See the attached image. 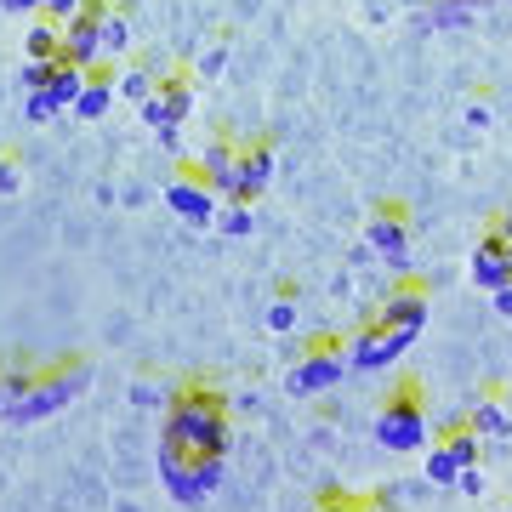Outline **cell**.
I'll list each match as a JSON object with an SVG mask.
<instances>
[{"instance_id":"6da1fadb","label":"cell","mask_w":512,"mask_h":512,"mask_svg":"<svg viewBox=\"0 0 512 512\" xmlns=\"http://www.w3.org/2000/svg\"><path fill=\"white\" fill-rule=\"evenodd\" d=\"M171 450H188V456H228L234 444V427H228V410H222L217 387H183L171 410H165V439Z\"/></svg>"},{"instance_id":"7a4b0ae2","label":"cell","mask_w":512,"mask_h":512,"mask_svg":"<svg viewBox=\"0 0 512 512\" xmlns=\"http://www.w3.org/2000/svg\"><path fill=\"white\" fill-rule=\"evenodd\" d=\"M160 484L171 490V501L183 507H205L222 484V456H188V450H171L160 444Z\"/></svg>"},{"instance_id":"3957f363","label":"cell","mask_w":512,"mask_h":512,"mask_svg":"<svg viewBox=\"0 0 512 512\" xmlns=\"http://www.w3.org/2000/svg\"><path fill=\"white\" fill-rule=\"evenodd\" d=\"M86 365H63V370H52V376H40L35 387H29V399H18L12 410H0L6 421H18V427H29V421H40V416H57L63 404H74L80 393H86Z\"/></svg>"},{"instance_id":"277c9868","label":"cell","mask_w":512,"mask_h":512,"mask_svg":"<svg viewBox=\"0 0 512 512\" xmlns=\"http://www.w3.org/2000/svg\"><path fill=\"white\" fill-rule=\"evenodd\" d=\"M376 444L393 450V456H410L427 444V410L416 404V393H399V399H387V410L376 416Z\"/></svg>"},{"instance_id":"5b68a950","label":"cell","mask_w":512,"mask_h":512,"mask_svg":"<svg viewBox=\"0 0 512 512\" xmlns=\"http://www.w3.org/2000/svg\"><path fill=\"white\" fill-rule=\"evenodd\" d=\"M188 109H194V86H188L183 74H165L160 86H154V97L143 103V120L154 126L160 148H177V131H183Z\"/></svg>"},{"instance_id":"8992f818","label":"cell","mask_w":512,"mask_h":512,"mask_svg":"<svg viewBox=\"0 0 512 512\" xmlns=\"http://www.w3.org/2000/svg\"><path fill=\"white\" fill-rule=\"evenodd\" d=\"M348 348H313L296 359L291 370V399H319V393H330V387H342V376H348Z\"/></svg>"},{"instance_id":"52a82bcc","label":"cell","mask_w":512,"mask_h":512,"mask_svg":"<svg viewBox=\"0 0 512 512\" xmlns=\"http://www.w3.org/2000/svg\"><path fill=\"white\" fill-rule=\"evenodd\" d=\"M103 12H109V0H86V6L63 23V57L80 63V69H97V63H103Z\"/></svg>"},{"instance_id":"ba28073f","label":"cell","mask_w":512,"mask_h":512,"mask_svg":"<svg viewBox=\"0 0 512 512\" xmlns=\"http://www.w3.org/2000/svg\"><path fill=\"white\" fill-rule=\"evenodd\" d=\"M165 205L188 222V228H217L222 217V194L205 177H177V183L165 188Z\"/></svg>"},{"instance_id":"9c48e42d","label":"cell","mask_w":512,"mask_h":512,"mask_svg":"<svg viewBox=\"0 0 512 512\" xmlns=\"http://www.w3.org/2000/svg\"><path fill=\"white\" fill-rule=\"evenodd\" d=\"M404 353H410V342H404V336H393V330H382L376 319H370V325L348 342V365H353V370H387V365H399Z\"/></svg>"},{"instance_id":"30bf717a","label":"cell","mask_w":512,"mask_h":512,"mask_svg":"<svg viewBox=\"0 0 512 512\" xmlns=\"http://www.w3.org/2000/svg\"><path fill=\"white\" fill-rule=\"evenodd\" d=\"M427 313H433V302H427L416 285H404V291H387L382 313H376V325L393 330V336H404V342H416L421 330H427Z\"/></svg>"},{"instance_id":"8fae6325","label":"cell","mask_w":512,"mask_h":512,"mask_svg":"<svg viewBox=\"0 0 512 512\" xmlns=\"http://www.w3.org/2000/svg\"><path fill=\"white\" fill-rule=\"evenodd\" d=\"M365 245H370V256H382L387 268H404V262H410V228H404L399 205H382V211L370 217Z\"/></svg>"},{"instance_id":"7c38bea8","label":"cell","mask_w":512,"mask_h":512,"mask_svg":"<svg viewBox=\"0 0 512 512\" xmlns=\"http://www.w3.org/2000/svg\"><path fill=\"white\" fill-rule=\"evenodd\" d=\"M473 285L490 296L512 285V239H501L495 228L478 239V251H473Z\"/></svg>"},{"instance_id":"4fadbf2b","label":"cell","mask_w":512,"mask_h":512,"mask_svg":"<svg viewBox=\"0 0 512 512\" xmlns=\"http://www.w3.org/2000/svg\"><path fill=\"white\" fill-rule=\"evenodd\" d=\"M194 171H200L205 183L222 194V205L239 200V148L234 143H205L200 160H194Z\"/></svg>"},{"instance_id":"5bb4252c","label":"cell","mask_w":512,"mask_h":512,"mask_svg":"<svg viewBox=\"0 0 512 512\" xmlns=\"http://www.w3.org/2000/svg\"><path fill=\"white\" fill-rule=\"evenodd\" d=\"M274 148L268 143H251V148H239V200H256L262 188L274 183Z\"/></svg>"},{"instance_id":"9a60e30c","label":"cell","mask_w":512,"mask_h":512,"mask_svg":"<svg viewBox=\"0 0 512 512\" xmlns=\"http://www.w3.org/2000/svg\"><path fill=\"white\" fill-rule=\"evenodd\" d=\"M86 74L80 63H69V57H52V74H46V92H52V103L63 114H74V103H80V86H86Z\"/></svg>"},{"instance_id":"2e32d148","label":"cell","mask_w":512,"mask_h":512,"mask_svg":"<svg viewBox=\"0 0 512 512\" xmlns=\"http://www.w3.org/2000/svg\"><path fill=\"white\" fill-rule=\"evenodd\" d=\"M114 103V74H86V86H80V103H74V120H103Z\"/></svg>"},{"instance_id":"e0dca14e","label":"cell","mask_w":512,"mask_h":512,"mask_svg":"<svg viewBox=\"0 0 512 512\" xmlns=\"http://www.w3.org/2000/svg\"><path fill=\"white\" fill-rule=\"evenodd\" d=\"M478 12H484V0H433V6L421 12V23H427V29H467Z\"/></svg>"},{"instance_id":"ac0fdd59","label":"cell","mask_w":512,"mask_h":512,"mask_svg":"<svg viewBox=\"0 0 512 512\" xmlns=\"http://www.w3.org/2000/svg\"><path fill=\"white\" fill-rule=\"evenodd\" d=\"M23 57H35V63L63 57V23H52L40 12V23H29V35H23Z\"/></svg>"},{"instance_id":"d6986e66","label":"cell","mask_w":512,"mask_h":512,"mask_svg":"<svg viewBox=\"0 0 512 512\" xmlns=\"http://www.w3.org/2000/svg\"><path fill=\"white\" fill-rule=\"evenodd\" d=\"M467 427H473L478 439L501 444V439L512 433V410H507V404H495V399H478V404H473V416H467Z\"/></svg>"},{"instance_id":"ffe728a7","label":"cell","mask_w":512,"mask_h":512,"mask_svg":"<svg viewBox=\"0 0 512 512\" xmlns=\"http://www.w3.org/2000/svg\"><path fill=\"white\" fill-rule=\"evenodd\" d=\"M40 382V370L35 365H12V370H0V410H12L18 399H29V387Z\"/></svg>"},{"instance_id":"44dd1931","label":"cell","mask_w":512,"mask_h":512,"mask_svg":"<svg viewBox=\"0 0 512 512\" xmlns=\"http://www.w3.org/2000/svg\"><path fill=\"white\" fill-rule=\"evenodd\" d=\"M126 46H131V18L109 6V12H103V57H120Z\"/></svg>"},{"instance_id":"7402d4cb","label":"cell","mask_w":512,"mask_h":512,"mask_svg":"<svg viewBox=\"0 0 512 512\" xmlns=\"http://www.w3.org/2000/svg\"><path fill=\"white\" fill-rule=\"evenodd\" d=\"M461 478V461L450 456V444H433L427 450V484H456Z\"/></svg>"},{"instance_id":"603a6c76","label":"cell","mask_w":512,"mask_h":512,"mask_svg":"<svg viewBox=\"0 0 512 512\" xmlns=\"http://www.w3.org/2000/svg\"><path fill=\"white\" fill-rule=\"evenodd\" d=\"M217 228H222V234H234V239H245L256 228L251 200H228V205H222V217H217Z\"/></svg>"},{"instance_id":"cb8c5ba5","label":"cell","mask_w":512,"mask_h":512,"mask_svg":"<svg viewBox=\"0 0 512 512\" xmlns=\"http://www.w3.org/2000/svg\"><path fill=\"white\" fill-rule=\"evenodd\" d=\"M171 399H177V387H165V382H137L131 387V404H137V410H171Z\"/></svg>"},{"instance_id":"d4e9b609","label":"cell","mask_w":512,"mask_h":512,"mask_svg":"<svg viewBox=\"0 0 512 512\" xmlns=\"http://www.w3.org/2000/svg\"><path fill=\"white\" fill-rule=\"evenodd\" d=\"M57 103H52V92H46V86H40V92H23V120H29V126H46V120H57Z\"/></svg>"},{"instance_id":"484cf974","label":"cell","mask_w":512,"mask_h":512,"mask_svg":"<svg viewBox=\"0 0 512 512\" xmlns=\"http://www.w3.org/2000/svg\"><path fill=\"white\" fill-rule=\"evenodd\" d=\"M154 86H160V80H154L148 69H126V74H120V97H131V103H148Z\"/></svg>"},{"instance_id":"4316f807","label":"cell","mask_w":512,"mask_h":512,"mask_svg":"<svg viewBox=\"0 0 512 512\" xmlns=\"http://www.w3.org/2000/svg\"><path fill=\"white\" fill-rule=\"evenodd\" d=\"M444 444H450V456H456L461 467H478V444H484V439H478L473 427H456V433H450Z\"/></svg>"},{"instance_id":"83f0119b","label":"cell","mask_w":512,"mask_h":512,"mask_svg":"<svg viewBox=\"0 0 512 512\" xmlns=\"http://www.w3.org/2000/svg\"><path fill=\"white\" fill-rule=\"evenodd\" d=\"M268 330H279V336H291V330H296V302H291V296L268 302Z\"/></svg>"},{"instance_id":"f1b7e54d","label":"cell","mask_w":512,"mask_h":512,"mask_svg":"<svg viewBox=\"0 0 512 512\" xmlns=\"http://www.w3.org/2000/svg\"><path fill=\"white\" fill-rule=\"evenodd\" d=\"M46 74H52V63H35V57H23L18 86H23V92H40V86H46Z\"/></svg>"},{"instance_id":"f546056e","label":"cell","mask_w":512,"mask_h":512,"mask_svg":"<svg viewBox=\"0 0 512 512\" xmlns=\"http://www.w3.org/2000/svg\"><path fill=\"white\" fill-rule=\"evenodd\" d=\"M222 69H228V52H222V46H211V52H200V63H194V74H200V80H217Z\"/></svg>"},{"instance_id":"4dcf8cb0","label":"cell","mask_w":512,"mask_h":512,"mask_svg":"<svg viewBox=\"0 0 512 512\" xmlns=\"http://www.w3.org/2000/svg\"><path fill=\"white\" fill-rule=\"evenodd\" d=\"M80 6H86V0H40V12H46L52 23H69L74 12H80Z\"/></svg>"},{"instance_id":"1f68e13d","label":"cell","mask_w":512,"mask_h":512,"mask_svg":"<svg viewBox=\"0 0 512 512\" xmlns=\"http://www.w3.org/2000/svg\"><path fill=\"white\" fill-rule=\"evenodd\" d=\"M23 188V171H18V160H0V194H18Z\"/></svg>"},{"instance_id":"d6a6232c","label":"cell","mask_w":512,"mask_h":512,"mask_svg":"<svg viewBox=\"0 0 512 512\" xmlns=\"http://www.w3.org/2000/svg\"><path fill=\"white\" fill-rule=\"evenodd\" d=\"M456 484H461V495H478V490H484V467H461Z\"/></svg>"},{"instance_id":"836d02e7","label":"cell","mask_w":512,"mask_h":512,"mask_svg":"<svg viewBox=\"0 0 512 512\" xmlns=\"http://www.w3.org/2000/svg\"><path fill=\"white\" fill-rule=\"evenodd\" d=\"M0 12H12V18H29V12H40V0H0Z\"/></svg>"},{"instance_id":"e575fe53","label":"cell","mask_w":512,"mask_h":512,"mask_svg":"<svg viewBox=\"0 0 512 512\" xmlns=\"http://www.w3.org/2000/svg\"><path fill=\"white\" fill-rule=\"evenodd\" d=\"M467 126H473V131L490 126V103H473V109H467Z\"/></svg>"},{"instance_id":"d590c367","label":"cell","mask_w":512,"mask_h":512,"mask_svg":"<svg viewBox=\"0 0 512 512\" xmlns=\"http://www.w3.org/2000/svg\"><path fill=\"white\" fill-rule=\"evenodd\" d=\"M495 313H501V319H512V285H507V291H495Z\"/></svg>"},{"instance_id":"8d00e7d4","label":"cell","mask_w":512,"mask_h":512,"mask_svg":"<svg viewBox=\"0 0 512 512\" xmlns=\"http://www.w3.org/2000/svg\"><path fill=\"white\" fill-rule=\"evenodd\" d=\"M495 234H501V239H512V211H507L501 222H495Z\"/></svg>"},{"instance_id":"74e56055","label":"cell","mask_w":512,"mask_h":512,"mask_svg":"<svg viewBox=\"0 0 512 512\" xmlns=\"http://www.w3.org/2000/svg\"><path fill=\"white\" fill-rule=\"evenodd\" d=\"M319 512H359V507H348V501H325Z\"/></svg>"},{"instance_id":"f35d334b","label":"cell","mask_w":512,"mask_h":512,"mask_svg":"<svg viewBox=\"0 0 512 512\" xmlns=\"http://www.w3.org/2000/svg\"><path fill=\"white\" fill-rule=\"evenodd\" d=\"M359 512H387V507H359Z\"/></svg>"}]
</instances>
